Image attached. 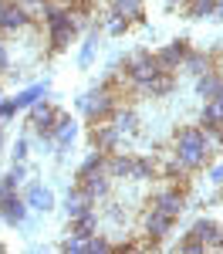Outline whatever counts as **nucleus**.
<instances>
[{"instance_id": "1", "label": "nucleus", "mask_w": 223, "mask_h": 254, "mask_svg": "<svg viewBox=\"0 0 223 254\" xmlns=\"http://www.w3.org/2000/svg\"><path fill=\"white\" fill-rule=\"evenodd\" d=\"M173 156L179 159V166L186 173L206 166L210 149H206V132H203V126H186V129L176 132V139H173Z\"/></svg>"}, {"instance_id": "2", "label": "nucleus", "mask_w": 223, "mask_h": 254, "mask_svg": "<svg viewBox=\"0 0 223 254\" xmlns=\"http://www.w3.org/2000/svg\"><path fill=\"white\" fill-rule=\"evenodd\" d=\"M41 20H44V27H47V41H51V48L54 51H64L71 41H75V34H78V20L71 17V10L64 7V3H44L38 10Z\"/></svg>"}, {"instance_id": "3", "label": "nucleus", "mask_w": 223, "mask_h": 254, "mask_svg": "<svg viewBox=\"0 0 223 254\" xmlns=\"http://www.w3.org/2000/svg\"><path fill=\"white\" fill-rule=\"evenodd\" d=\"M78 109H81V116L95 126V122H105V119L119 109V98H115V92H112V85L105 81V85H98V88H91L88 95L78 98Z\"/></svg>"}, {"instance_id": "4", "label": "nucleus", "mask_w": 223, "mask_h": 254, "mask_svg": "<svg viewBox=\"0 0 223 254\" xmlns=\"http://www.w3.org/2000/svg\"><path fill=\"white\" fill-rule=\"evenodd\" d=\"M159 71H162V68H159V61H156L152 51H135L132 58L125 61V78L132 81L135 88H145Z\"/></svg>"}, {"instance_id": "5", "label": "nucleus", "mask_w": 223, "mask_h": 254, "mask_svg": "<svg viewBox=\"0 0 223 254\" xmlns=\"http://www.w3.org/2000/svg\"><path fill=\"white\" fill-rule=\"evenodd\" d=\"M58 119H61V109H51V105H47V102H41V98L31 105V126H34V132L41 136L44 146L51 142V136H54Z\"/></svg>"}, {"instance_id": "6", "label": "nucleus", "mask_w": 223, "mask_h": 254, "mask_svg": "<svg viewBox=\"0 0 223 254\" xmlns=\"http://www.w3.org/2000/svg\"><path fill=\"white\" fill-rule=\"evenodd\" d=\"M0 220L7 227H24L27 224V203L17 190H0Z\"/></svg>"}, {"instance_id": "7", "label": "nucleus", "mask_w": 223, "mask_h": 254, "mask_svg": "<svg viewBox=\"0 0 223 254\" xmlns=\"http://www.w3.org/2000/svg\"><path fill=\"white\" fill-rule=\"evenodd\" d=\"M27 24H31V14L20 7L17 0H7V3L0 7V41L10 38V34H20Z\"/></svg>"}, {"instance_id": "8", "label": "nucleus", "mask_w": 223, "mask_h": 254, "mask_svg": "<svg viewBox=\"0 0 223 254\" xmlns=\"http://www.w3.org/2000/svg\"><path fill=\"white\" fill-rule=\"evenodd\" d=\"M173 224H176V217L162 214V210H156V207H149V214L142 217V234L152 237V241H162V237L173 234Z\"/></svg>"}, {"instance_id": "9", "label": "nucleus", "mask_w": 223, "mask_h": 254, "mask_svg": "<svg viewBox=\"0 0 223 254\" xmlns=\"http://www.w3.org/2000/svg\"><path fill=\"white\" fill-rule=\"evenodd\" d=\"M186 51H189V41H182V38H176L173 44H166V48H159L156 51V61H159V68L162 71H179V64H182V58H186Z\"/></svg>"}, {"instance_id": "10", "label": "nucleus", "mask_w": 223, "mask_h": 254, "mask_svg": "<svg viewBox=\"0 0 223 254\" xmlns=\"http://www.w3.org/2000/svg\"><path fill=\"white\" fill-rule=\"evenodd\" d=\"M91 146L98 153H115L122 146V132L112 122H95V132H91Z\"/></svg>"}, {"instance_id": "11", "label": "nucleus", "mask_w": 223, "mask_h": 254, "mask_svg": "<svg viewBox=\"0 0 223 254\" xmlns=\"http://www.w3.org/2000/svg\"><path fill=\"white\" fill-rule=\"evenodd\" d=\"M152 207L179 220V214L186 210V193H182V190H162V193L152 196Z\"/></svg>"}, {"instance_id": "12", "label": "nucleus", "mask_w": 223, "mask_h": 254, "mask_svg": "<svg viewBox=\"0 0 223 254\" xmlns=\"http://www.w3.org/2000/svg\"><path fill=\"white\" fill-rule=\"evenodd\" d=\"M24 203H27V210L51 214V210H54V193H51L47 187H41V183H31L27 193H24Z\"/></svg>"}, {"instance_id": "13", "label": "nucleus", "mask_w": 223, "mask_h": 254, "mask_svg": "<svg viewBox=\"0 0 223 254\" xmlns=\"http://www.w3.org/2000/svg\"><path fill=\"white\" fill-rule=\"evenodd\" d=\"M78 187H81V190H85L88 196H91V200H98V196H105L108 190H112V176L105 173V170H95V173L81 176Z\"/></svg>"}, {"instance_id": "14", "label": "nucleus", "mask_w": 223, "mask_h": 254, "mask_svg": "<svg viewBox=\"0 0 223 254\" xmlns=\"http://www.w3.org/2000/svg\"><path fill=\"white\" fill-rule=\"evenodd\" d=\"M75 139H78V122H75L71 116H64V112H61V119H58V126H54V136H51V142H54L58 149H68Z\"/></svg>"}, {"instance_id": "15", "label": "nucleus", "mask_w": 223, "mask_h": 254, "mask_svg": "<svg viewBox=\"0 0 223 254\" xmlns=\"http://www.w3.org/2000/svg\"><path fill=\"white\" fill-rule=\"evenodd\" d=\"M132 163H135V156L108 153V156H105V173L112 176V180H129V176H132Z\"/></svg>"}, {"instance_id": "16", "label": "nucleus", "mask_w": 223, "mask_h": 254, "mask_svg": "<svg viewBox=\"0 0 223 254\" xmlns=\"http://www.w3.org/2000/svg\"><path fill=\"white\" fill-rule=\"evenodd\" d=\"M95 207V200L85 193L81 187H75L71 193H68V200H64V214H68V220H75V217H81V214H88Z\"/></svg>"}, {"instance_id": "17", "label": "nucleus", "mask_w": 223, "mask_h": 254, "mask_svg": "<svg viewBox=\"0 0 223 254\" xmlns=\"http://www.w3.org/2000/svg\"><path fill=\"white\" fill-rule=\"evenodd\" d=\"M203 129H223V98H206L200 112Z\"/></svg>"}, {"instance_id": "18", "label": "nucleus", "mask_w": 223, "mask_h": 254, "mask_svg": "<svg viewBox=\"0 0 223 254\" xmlns=\"http://www.w3.org/2000/svg\"><path fill=\"white\" fill-rule=\"evenodd\" d=\"M47 95V81H38V85H27V88H20L17 95L10 98V105H14V109H31V105H34V102H38V98H44Z\"/></svg>"}, {"instance_id": "19", "label": "nucleus", "mask_w": 223, "mask_h": 254, "mask_svg": "<svg viewBox=\"0 0 223 254\" xmlns=\"http://www.w3.org/2000/svg\"><path fill=\"white\" fill-rule=\"evenodd\" d=\"M95 231H98V217H95V210L75 217V220H71V227H68V234H71V237H81V241H88Z\"/></svg>"}, {"instance_id": "20", "label": "nucleus", "mask_w": 223, "mask_h": 254, "mask_svg": "<svg viewBox=\"0 0 223 254\" xmlns=\"http://www.w3.org/2000/svg\"><path fill=\"white\" fill-rule=\"evenodd\" d=\"M112 10L122 14L129 24H139V20L145 17V3H142V0H112Z\"/></svg>"}, {"instance_id": "21", "label": "nucleus", "mask_w": 223, "mask_h": 254, "mask_svg": "<svg viewBox=\"0 0 223 254\" xmlns=\"http://www.w3.org/2000/svg\"><path fill=\"white\" fill-rule=\"evenodd\" d=\"M108 119H112V126H115V129L122 132V139L132 136V132L139 129V116H135L132 109H115V112H112Z\"/></svg>"}, {"instance_id": "22", "label": "nucleus", "mask_w": 223, "mask_h": 254, "mask_svg": "<svg viewBox=\"0 0 223 254\" xmlns=\"http://www.w3.org/2000/svg\"><path fill=\"white\" fill-rule=\"evenodd\" d=\"M179 68L186 71V75H193V78H196V75H203V71H210V55H203V51H193V48H189Z\"/></svg>"}, {"instance_id": "23", "label": "nucleus", "mask_w": 223, "mask_h": 254, "mask_svg": "<svg viewBox=\"0 0 223 254\" xmlns=\"http://www.w3.org/2000/svg\"><path fill=\"white\" fill-rule=\"evenodd\" d=\"M173 88H176V75H173V71H159V75L149 81L142 92H149L152 98H162V95H169Z\"/></svg>"}, {"instance_id": "24", "label": "nucleus", "mask_w": 223, "mask_h": 254, "mask_svg": "<svg viewBox=\"0 0 223 254\" xmlns=\"http://www.w3.org/2000/svg\"><path fill=\"white\" fill-rule=\"evenodd\" d=\"M186 17L189 20H213V10H217V0H186Z\"/></svg>"}, {"instance_id": "25", "label": "nucleus", "mask_w": 223, "mask_h": 254, "mask_svg": "<svg viewBox=\"0 0 223 254\" xmlns=\"http://www.w3.org/2000/svg\"><path fill=\"white\" fill-rule=\"evenodd\" d=\"M217 85H220V75L217 71H203V75H196V95L206 102V98L217 95Z\"/></svg>"}, {"instance_id": "26", "label": "nucleus", "mask_w": 223, "mask_h": 254, "mask_svg": "<svg viewBox=\"0 0 223 254\" xmlns=\"http://www.w3.org/2000/svg\"><path fill=\"white\" fill-rule=\"evenodd\" d=\"M129 180H139V183H145V180H156V159L135 156V163H132V176H129Z\"/></svg>"}, {"instance_id": "27", "label": "nucleus", "mask_w": 223, "mask_h": 254, "mask_svg": "<svg viewBox=\"0 0 223 254\" xmlns=\"http://www.w3.org/2000/svg\"><path fill=\"white\" fill-rule=\"evenodd\" d=\"M24 180H27V166H24V163H14L7 173L0 176V190H17Z\"/></svg>"}, {"instance_id": "28", "label": "nucleus", "mask_w": 223, "mask_h": 254, "mask_svg": "<svg viewBox=\"0 0 223 254\" xmlns=\"http://www.w3.org/2000/svg\"><path fill=\"white\" fill-rule=\"evenodd\" d=\"M105 156H108V153H98V149H91V153H88V156H85V163H81L78 166V180L81 176H88V173H95V170H105Z\"/></svg>"}, {"instance_id": "29", "label": "nucleus", "mask_w": 223, "mask_h": 254, "mask_svg": "<svg viewBox=\"0 0 223 254\" xmlns=\"http://www.w3.org/2000/svg\"><path fill=\"white\" fill-rule=\"evenodd\" d=\"M213 231H217V220H210V217H200V220L189 227V237H196V241H203V244H206V241L213 237Z\"/></svg>"}, {"instance_id": "30", "label": "nucleus", "mask_w": 223, "mask_h": 254, "mask_svg": "<svg viewBox=\"0 0 223 254\" xmlns=\"http://www.w3.org/2000/svg\"><path fill=\"white\" fill-rule=\"evenodd\" d=\"M101 27H105V34L119 38V34H125V31H129V20L122 17V14H115V10H112V14L105 17V24H101Z\"/></svg>"}, {"instance_id": "31", "label": "nucleus", "mask_w": 223, "mask_h": 254, "mask_svg": "<svg viewBox=\"0 0 223 254\" xmlns=\"http://www.w3.org/2000/svg\"><path fill=\"white\" fill-rule=\"evenodd\" d=\"M95 44H98V34L91 31L88 41L81 44V55H78V68H91V61H95Z\"/></svg>"}, {"instance_id": "32", "label": "nucleus", "mask_w": 223, "mask_h": 254, "mask_svg": "<svg viewBox=\"0 0 223 254\" xmlns=\"http://www.w3.org/2000/svg\"><path fill=\"white\" fill-rule=\"evenodd\" d=\"M85 251H91V254H108V251H112V244H108V241H105V237L95 231V234L85 241Z\"/></svg>"}, {"instance_id": "33", "label": "nucleus", "mask_w": 223, "mask_h": 254, "mask_svg": "<svg viewBox=\"0 0 223 254\" xmlns=\"http://www.w3.org/2000/svg\"><path fill=\"white\" fill-rule=\"evenodd\" d=\"M206 132V149H210V156L213 153H223V129H203Z\"/></svg>"}, {"instance_id": "34", "label": "nucleus", "mask_w": 223, "mask_h": 254, "mask_svg": "<svg viewBox=\"0 0 223 254\" xmlns=\"http://www.w3.org/2000/svg\"><path fill=\"white\" fill-rule=\"evenodd\" d=\"M179 251H186V254H203V251H206V244H203V241H196V237H189V234H186V237L179 241Z\"/></svg>"}, {"instance_id": "35", "label": "nucleus", "mask_w": 223, "mask_h": 254, "mask_svg": "<svg viewBox=\"0 0 223 254\" xmlns=\"http://www.w3.org/2000/svg\"><path fill=\"white\" fill-rule=\"evenodd\" d=\"M10 156H14V163H24V159L31 156V142H27V139L20 136L17 142H14V153H10Z\"/></svg>"}, {"instance_id": "36", "label": "nucleus", "mask_w": 223, "mask_h": 254, "mask_svg": "<svg viewBox=\"0 0 223 254\" xmlns=\"http://www.w3.org/2000/svg\"><path fill=\"white\" fill-rule=\"evenodd\" d=\"M206 251H223V224H217V231H213V237L206 241Z\"/></svg>"}, {"instance_id": "37", "label": "nucleus", "mask_w": 223, "mask_h": 254, "mask_svg": "<svg viewBox=\"0 0 223 254\" xmlns=\"http://www.w3.org/2000/svg\"><path fill=\"white\" fill-rule=\"evenodd\" d=\"M14 116H17V109L10 105V98H3V95H0V122H10Z\"/></svg>"}, {"instance_id": "38", "label": "nucleus", "mask_w": 223, "mask_h": 254, "mask_svg": "<svg viewBox=\"0 0 223 254\" xmlns=\"http://www.w3.org/2000/svg\"><path fill=\"white\" fill-rule=\"evenodd\" d=\"M61 251L64 254H71V251H85V241H81V237H64V244H61Z\"/></svg>"}, {"instance_id": "39", "label": "nucleus", "mask_w": 223, "mask_h": 254, "mask_svg": "<svg viewBox=\"0 0 223 254\" xmlns=\"http://www.w3.org/2000/svg\"><path fill=\"white\" fill-rule=\"evenodd\" d=\"M206 176H210V183H213V187H220V183H223V159H220V163H213Z\"/></svg>"}, {"instance_id": "40", "label": "nucleus", "mask_w": 223, "mask_h": 254, "mask_svg": "<svg viewBox=\"0 0 223 254\" xmlns=\"http://www.w3.org/2000/svg\"><path fill=\"white\" fill-rule=\"evenodd\" d=\"M10 71V51H7V44L0 41V75H7Z\"/></svg>"}, {"instance_id": "41", "label": "nucleus", "mask_w": 223, "mask_h": 254, "mask_svg": "<svg viewBox=\"0 0 223 254\" xmlns=\"http://www.w3.org/2000/svg\"><path fill=\"white\" fill-rule=\"evenodd\" d=\"M20 7H24V10H27V14H38L41 7H44V3H47V0H17Z\"/></svg>"}, {"instance_id": "42", "label": "nucleus", "mask_w": 223, "mask_h": 254, "mask_svg": "<svg viewBox=\"0 0 223 254\" xmlns=\"http://www.w3.org/2000/svg\"><path fill=\"white\" fill-rule=\"evenodd\" d=\"M213 20H223V0H217V10H213Z\"/></svg>"}, {"instance_id": "43", "label": "nucleus", "mask_w": 223, "mask_h": 254, "mask_svg": "<svg viewBox=\"0 0 223 254\" xmlns=\"http://www.w3.org/2000/svg\"><path fill=\"white\" fill-rule=\"evenodd\" d=\"M186 0H166V7H182Z\"/></svg>"}, {"instance_id": "44", "label": "nucleus", "mask_w": 223, "mask_h": 254, "mask_svg": "<svg viewBox=\"0 0 223 254\" xmlns=\"http://www.w3.org/2000/svg\"><path fill=\"white\" fill-rule=\"evenodd\" d=\"M217 75L223 78V55H220V61H217Z\"/></svg>"}, {"instance_id": "45", "label": "nucleus", "mask_w": 223, "mask_h": 254, "mask_svg": "<svg viewBox=\"0 0 223 254\" xmlns=\"http://www.w3.org/2000/svg\"><path fill=\"white\" fill-rule=\"evenodd\" d=\"M0 156H3V122H0Z\"/></svg>"}, {"instance_id": "46", "label": "nucleus", "mask_w": 223, "mask_h": 254, "mask_svg": "<svg viewBox=\"0 0 223 254\" xmlns=\"http://www.w3.org/2000/svg\"><path fill=\"white\" fill-rule=\"evenodd\" d=\"M3 251H7V244H3V241H0V254H3Z\"/></svg>"}, {"instance_id": "47", "label": "nucleus", "mask_w": 223, "mask_h": 254, "mask_svg": "<svg viewBox=\"0 0 223 254\" xmlns=\"http://www.w3.org/2000/svg\"><path fill=\"white\" fill-rule=\"evenodd\" d=\"M220 187H223V183H220Z\"/></svg>"}]
</instances>
